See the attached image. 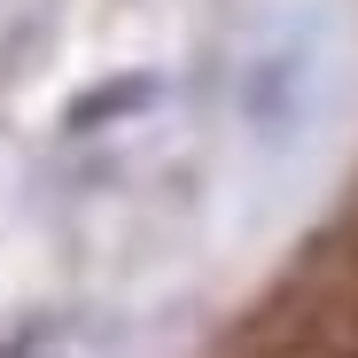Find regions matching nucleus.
Segmentation results:
<instances>
[{
  "label": "nucleus",
  "instance_id": "1",
  "mask_svg": "<svg viewBox=\"0 0 358 358\" xmlns=\"http://www.w3.org/2000/svg\"><path fill=\"white\" fill-rule=\"evenodd\" d=\"M148 101H156V78H117V86H94V94L71 109V133L109 125V117H133V109H148Z\"/></svg>",
  "mask_w": 358,
  "mask_h": 358
},
{
  "label": "nucleus",
  "instance_id": "2",
  "mask_svg": "<svg viewBox=\"0 0 358 358\" xmlns=\"http://www.w3.org/2000/svg\"><path fill=\"white\" fill-rule=\"evenodd\" d=\"M327 358H358V343H343V350H327Z\"/></svg>",
  "mask_w": 358,
  "mask_h": 358
}]
</instances>
